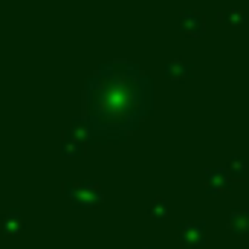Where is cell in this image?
Masks as SVG:
<instances>
[{"label": "cell", "mask_w": 249, "mask_h": 249, "mask_svg": "<svg viewBox=\"0 0 249 249\" xmlns=\"http://www.w3.org/2000/svg\"><path fill=\"white\" fill-rule=\"evenodd\" d=\"M151 102V81L133 64H107L102 67L84 96V119L93 133L122 136L133 130L145 116Z\"/></svg>", "instance_id": "obj_1"}]
</instances>
